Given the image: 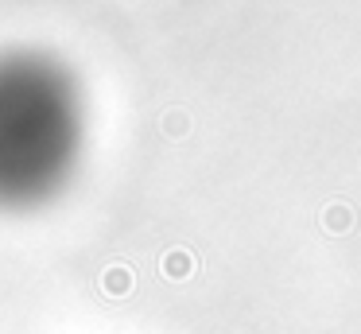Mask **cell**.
<instances>
[{
	"label": "cell",
	"mask_w": 361,
	"mask_h": 334,
	"mask_svg": "<svg viewBox=\"0 0 361 334\" xmlns=\"http://www.w3.org/2000/svg\"><path fill=\"white\" fill-rule=\"evenodd\" d=\"M183 264H190V261H183V256H179V253H175V256H167V261H164V268H167V276H183V272H187V268H183Z\"/></svg>",
	"instance_id": "7a4b0ae2"
},
{
	"label": "cell",
	"mask_w": 361,
	"mask_h": 334,
	"mask_svg": "<svg viewBox=\"0 0 361 334\" xmlns=\"http://www.w3.org/2000/svg\"><path fill=\"white\" fill-rule=\"evenodd\" d=\"M102 284H105V292H113V295H117V292H128L133 276H128L125 268H113V272H105V280H102Z\"/></svg>",
	"instance_id": "6da1fadb"
}]
</instances>
